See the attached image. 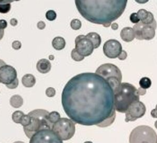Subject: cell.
<instances>
[{
  "mask_svg": "<svg viewBox=\"0 0 157 143\" xmlns=\"http://www.w3.org/2000/svg\"><path fill=\"white\" fill-rule=\"evenodd\" d=\"M151 81L148 77H142L139 80L140 87L142 88L147 89L151 87Z\"/></svg>",
  "mask_w": 157,
  "mask_h": 143,
  "instance_id": "obj_22",
  "label": "cell"
},
{
  "mask_svg": "<svg viewBox=\"0 0 157 143\" xmlns=\"http://www.w3.org/2000/svg\"><path fill=\"white\" fill-rule=\"evenodd\" d=\"M149 0H135V1L139 4H145Z\"/></svg>",
  "mask_w": 157,
  "mask_h": 143,
  "instance_id": "obj_39",
  "label": "cell"
},
{
  "mask_svg": "<svg viewBox=\"0 0 157 143\" xmlns=\"http://www.w3.org/2000/svg\"><path fill=\"white\" fill-rule=\"evenodd\" d=\"M82 26V23L78 19H73L71 21V27L74 30H78L80 29Z\"/></svg>",
  "mask_w": 157,
  "mask_h": 143,
  "instance_id": "obj_25",
  "label": "cell"
},
{
  "mask_svg": "<svg viewBox=\"0 0 157 143\" xmlns=\"http://www.w3.org/2000/svg\"><path fill=\"white\" fill-rule=\"evenodd\" d=\"M120 37L121 39L126 42H129L134 40L135 37L134 32L133 28L131 27H124L123 28L120 32Z\"/></svg>",
  "mask_w": 157,
  "mask_h": 143,
  "instance_id": "obj_13",
  "label": "cell"
},
{
  "mask_svg": "<svg viewBox=\"0 0 157 143\" xmlns=\"http://www.w3.org/2000/svg\"><path fill=\"white\" fill-rule=\"evenodd\" d=\"M122 50L121 43L115 39H109L103 45L104 54L109 58H118Z\"/></svg>",
  "mask_w": 157,
  "mask_h": 143,
  "instance_id": "obj_11",
  "label": "cell"
},
{
  "mask_svg": "<svg viewBox=\"0 0 157 143\" xmlns=\"http://www.w3.org/2000/svg\"><path fill=\"white\" fill-rule=\"evenodd\" d=\"M97 74L105 79L114 90L121 83L122 74L120 69L112 63H105L99 66L96 70Z\"/></svg>",
  "mask_w": 157,
  "mask_h": 143,
  "instance_id": "obj_4",
  "label": "cell"
},
{
  "mask_svg": "<svg viewBox=\"0 0 157 143\" xmlns=\"http://www.w3.org/2000/svg\"><path fill=\"white\" fill-rule=\"evenodd\" d=\"M84 143H93L91 141H86Z\"/></svg>",
  "mask_w": 157,
  "mask_h": 143,
  "instance_id": "obj_45",
  "label": "cell"
},
{
  "mask_svg": "<svg viewBox=\"0 0 157 143\" xmlns=\"http://www.w3.org/2000/svg\"><path fill=\"white\" fill-rule=\"evenodd\" d=\"M71 58H72L73 60L75 61H82L84 59V56L81 55L77 50L75 48H74L71 53Z\"/></svg>",
  "mask_w": 157,
  "mask_h": 143,
  "instance_id": "obj_23",
  "label": "cell"
},
{
  "mask_svg": "<svg viewBox=\"0 0 157 143\" xmlns=\"http://www.w3.org/2000/svg\"><path fill=\"white\" fill-rule=\"evenodd\" d=\"M45 17L49 21H53L56 18V12L53 10H48L45 14Z\"/></svg>",
  "mask_w": 157,
  "mask_h": 143,
  "instance_id": "obj_27",
  "label": "cell"
},
{
  "mask_svg": "<svg viewBox=\"0 0 157 143\" xmlns=\"http://www.w3.org/2000/svg\"><path fill=\"white\" fill-rule=\"evenodd\" d=\"M52 129L63 141L71 139L75 132V125L71 119L60 118L52 126Z\"/></svg>",
  "mask_w": 157,
  "mask_h": 143,
  "instance_id": "obj_6",
  "label": "cell"
},
{
  "mask_svg": "<svg viewBox=\"0 0 157 143\" xmlns=\"http://www.w3.org/2000/svg\"><path fill=\"white\" fill-rule=\"evenodd\" d=\"M5 64H6V63H5L2 60H1V59H0V68H1V66H2L5 65Z\"/></svg>",
  "mask_w": 157,
  "mask_h": 143,
  "instance_id": "obj_42",
  "label": "cell"
},
{
  "mask_svg": "<svg viewBox=\"0 0 157 143\" xmlns=\"http://www.w3.org/2000/svg\"><path fill=\"white\" fill-rule=\"evenodd\" d=\"M23 104V99L19 95H14L10 99V104L14 108H19Z\"/></svg>",
  "mask_w": 157,
  "mask_h": 143,
  "instance_id": "obj_18",
  "label": "cell"
},
{
  "mask_svg": "<svg viewBox=\"0 0 157 143\" xmlns=\"http://www.w3.org/2000/svg\"><path fill=\"white\" fill-rule=\"evenodd\" d=\"M146 112L145 104L140 101H136L132 104L125 112V122H133L143 117Z\"/></svg>",
  "mask_w": 157,
  "mask_h": 143,
  "instance_id": "obj_9",
  "label": "cell"
},
{
  "mask_svg": "<svg viewBox=\"0 0 157 143\" xmlns=\"http://www.w3.org/2000/svg\"><path fill=\"white\" fill-rule=\"evenodd\" d=\"M126 57H127V53L125 50H123L121 53L118 56V58L120 60H124L126 58Z\"/></svg>",
  "mask_w": 157,
  "mask_h": 143,
  "instance_id": "obj_32",
  "label": "cell"
},
{
  "mask_svg": "<svg viewBox=\"0 0 157 143\" xmlns=\"http://www.w3.org/2000/svg\"><path fill=\"white\" fill-rule=\"evenodd\" d=\"M130 21L134 24L138 23L140 21V19L137 13H132L129 17Z\"/></svg>",
  "mask_w": 157,
  "mask_h": 143,
  "instance_id": "obj_29",
  "label": "cell"
},
{
  "mask_svg": "<svg viewBox=\"0 0 157 143\" xmlns=\"http://www.w3.org/2000/svg\"><path fill=\"white\" fill-rule=\"evenodd\" d=\"M111 26H112V28L113 29H114V30L117 29L118 28V24L116 23H112V24L111 25Z\"/></svg>",
  "mask_w": 157,
  "mask_h": 143,
  "instance_id": "obj_40",
  "label": "cell"
},
{
  "mask_svg": "<svg viewBox=\"0 0 157 143\" xmlns=\"http://www.w3.org/2000/svg\"><path fill=\"white\" fill-rule=\"evenodd\" d=\"M137 92H138V94L140 95H144L145 93H146V89H144V88H142L141 87L137 89Z\"/></svg>",
  "mask_w": 157,
  "mask_h": 143,
  "instance_id": "obj_35",
  "label": "cell"
},
{
  "mask_svg": "<svg viewBox=\"0 0 157 143\" xmlns=\"http://www.w3.org/2000/svg\"><path fill=\"white\" fill-rule=\"evenodd\" d=\"M61 103L70 119L85 126H97L115 110L112 88L105 79L93 72L72 77L63 88Z\"/></svg>",
  "mask_w": 157,
  "mask_h": 143,
  "instance_id": "obj_1",
  "label": "cell"
},
{
  "mask_svg": "<svg viewBox=\"0 0 157 143\" xmlns=\"http://www.w3.org/2000/svg\"><path fill=\"white\" fill-rule=\"evenodd\" d=\"M56 94V90L53 87H48L45 90V95L49 98L53 97Z\"/></svg>",
  "mask_w": 157,
  "mask_h": 143,
  "instance_id": "obj_28",
  "label": "cell"
},
{
  "mask_svg": "<svg viewBox=\"0 0 157 143\" xmlns=\"http://www.w3.org/2000/svg\"><path fill=\"white\" fill-rule=\"evenodd\" d=\"M18 79L17 78L12 83L6 85V87H7L9 89H15L18 87Z\"/></svg>",
  "mask_w": 157,
  "mask_h": 143,
  "instance_id": "obj_30",
  "label": "cell"
},
{
  "mask_svg": "<svg viewBox=\"0 0 157 143\" xmlns=\"http://www.w3.org/2000/svg\"><path fill=\"white\" fill-rule=\"evenodd\" d=\"M128 0H75L78 12L87 21L109 27L124 12Z\"/></svg>",
  "mask_w": 157,
  "mask_h": 143,
  "instance_id": "obj_2",
  "label": "cell"
},
{
  "mask_svg": "<svg viewBox=\"0 0 157 143\" xmlns=\"http://www.w3.org/2000/svg\"><path fill=\"white\" fill-rule=\"evenodd\" d=\"M129 143H156L155 130L147 125H140L132 130L129 137Z\"/></svg>",
  "mask_w": 157,
  "mask_h": 143,
  "instance_id": "obj_5",
  "label": "cell"
},
{
  "mask_svg": "<svg viewBox=\"0 0 157 143\" xmlns=\"http://www.w3.org/2000/svg\"><path fill=\"white\" fill-rule=\"evenodd\" d=\"M156 143H157V142H156Z\"/></svg>",
  "mask_w": 157,
  "mask_h": 143,
  "instance_id": "obj_48",
  "label": "cell"
},
{
  "mask_svg": "<svg viewBox=\"0 0 157 143\" xmlns=\"http://www.w3.org/2000/svg\"><path fill=\"white\" fill-rule=\"evenodd\" d=\"M7 26V22L5 20H0V28L4 29Z\"/></svg>",
  "mask_w": 157,
  "mask_h": 143,
  "instance_id": "obj_33",
  "label": "cell"
},
{
  "mask_svg": "<svg viewBox=\"0 0 157 143\" xmlns=\"http://www.w3.org/2000/svg\"><path fill=\"white\" fill-rule=\"evenodd\" d=\"M115 116H116V114H115V111H113V112L112 113V114L111 115L110 117H109L108 118H107L106 120H105L104 122H102L100 124L98 125L97 126L99 127H102V128L110 126L114 122Z\"/></svg>",
  "mask_w": 157,
  "mask_h": 143,
  "instance_id": "obj_20",
  "label": "cell"
},
{
  "mask_svg": "<svg viewBox=\"0 0 157 143\" xmlns=\"http://www.w3.org/2000/svg\"><path fill=\"white\" fill-rule=\"evenodd\" d=\"M4 34V29H2L0 28V40H1Z\"/></svg>",
  "mask_w": 157,
  "mask_h": 143,
  "instance_id": "obj_41",
  "label": "cell"
},
{
  "mask_svg": "<svg viewBox=\"0 0 157 143\" xmlns=\"http://www.w3.org/2000/svg\"><path fill=\"white\" fill-rule=\"evenodd\" d=\"M86 37L91 41L92 42L94 48H98L101 43V38L99 34L95 32H91L86 35Z\"/></svg>",
  "mask_w": 157,
  "mask_h": 143,
  "instance_id": "obj_15",
  "label": "cell"
},
{
  "mask_svg": "<svg viewBox=\"0 0 157 143\" xmlns=\"http://www.w3.org/2000/svg\"><path fill=\"white\" fill-rule=\"evenodd\" d=\"M155 128L157 129V120L155 122Z\"/></svg>",
  "mask_w": 157,
  "mask_h": 143,
  "instance_id": "obj_44",
  "label": "cell"
},
{
  "mask_svg": "<svg viewBox=\"0 0 157 143\" xmlns=\"http://www.w3.org/2000/svg\"><path fill=\"white\" fill-rule=\"evenodd\" d=\"M52 65L50 62L45 58L39 60L36 64L37 70L42 74L48 73L50 71Z\"/></svg>",
  "mask_w": 157,
  "mask_h": 143,
  "instance_id": "obj_14",
  "label": "cell"
},
{
  "mask_svg": "<svg viewBox=\"0 0 157 143\" xmlns=\"http://www.w3.org/2000/svg\"><path fill=\"white\" fill-rule=\"evenodd\" d=\"M11 5L10 3L7 4H0V13L6 14L10 10Z\"/></svg>",
  "mask_w": 157,
  "mask_h": 143,
  "instance_id": "obj_26",
  "label": "cell"
},
{
  "mask_svg": "<svg viewBox=\"0 0 157 143\" xmlns=\"http://www.w3.org/2000/svg\"><path fill=\"white\" fill-rule=\"evenodd\" d=\"M75 48L84 57L91 55L94 49L91 41L85 35H78L76 37L75 39Z\"/></svg>",
  "mask_w": 157,
  "mask_h": 143,
  "instance_id": "obj_10",
  "label": "cell"
},
{
  "mask_svg": "<svg viewBox=\"0 0 157 143\" xmlns=\"http://www.w3.org/2000/svg\"><path fill=\"white\" fill-rule=\"evenodd\" d=\"M50 60H53V56H50Z\"/></svg>",
  "mask_w": 157,
  "mask_h": 143,
  "instance_id": "obj_46",
  "label": "cell"
},
{
  "mask_svg": "<svg viewBox=\"0 0 157 143\" xmlns=\"http://www.w3.org/2000/svg\"><path fill=\"white\" fill-rule=\"evenodd\" d=\"M135 37L138 40H151L155 36V29L151 25H145L139 21L133 26Z\"/></svg>",
  "mask_w": 157,
  "mask_h": 143,
  "instance_id": "obj_8",
  "label": "cell"
},
{
  "mask_svg": "<svg viewBox=\"0 0 157 143\" xmlns=\"http://www.w3.org/2000/svg\"><path fill=\"white\" fill-rule=\"evenodd\" d=\"M60 118H61V116H60L59 113L56 111H52L51 112H49L48 117H47L48 120L53 125L56 122H57L60 119Z\"/></svg>",
  "mask_w": 157,
  "mask_h": 143,
  "instance_id": "obj_19",
  "label": "cell"
},
{
  "mask_svg": "<svg viewBox=\"0 0 157 143\" xmlns=\"http://www.w3.org/2000/svg\"><path fill=\"white\" fill-rule=\"evenodd\" d=\"M29 143H63L52 129H42L36 132L31 138Z\"/></svg>",
  "mask_w": 157,
  "mask_h": 143,
  "instance_id": "obj_7",
  "label": "cell"
},
{
  "mask_svg": "<svg viewBox=\"0 0 157 143\" xmlns=\"http://www.w3.org/2000/svg\"><path fill=\"white\" fill-rule=\"evenodd\" d=\"M155 109H156V110H157V104H156V108H155Z\"/></svg>",
  "mask_w": 157,
  "mask_h": 143,
  "instance_id": "obj_47",
  "label": "cell"
},
{
  "mask_svg": "<svg viewBox=\"0 0 157 143\" xmlns=\"http://www.w3.org/2000/svg\"><path fill=\"white\" fill-rule=\"evenodd\" d=\"M17 78L16 69L10 65L5 64L0 68V83L7 85Z\"/></svg>",
  "mask_w": 157,
  "mask_h": 143,
  "instance_id": "obj_12",
  "label": "cell"
},
{
  "mask_svg": "<svg viewBox=\"0 0 157 143\" xmlns=\"http://www.w3.org/2000/svg\"><path fill=\"white\" fill-rule=\"evenodd\" d=\"M20 0H0V4H7L14 1H18Z\"/></svg>",
  "mask_w": 157,
  "mask_h": 143,
  "instance_id": "obj_36",
  "label": "cell"
},
{
  "mask_svg": "<svg viewBox=\"0 0 157 143\" xmlns=\"http://www.w3.org/2000/svg\"><path fill=\"white\" fill-rule=\"evenodd\" d=\"M53 47L56 50H63L66 46V41L63 37H55L52 42Z\"/></svg>",
  "mask_w": 157,
  "mask_h": 143,
  "instance_id": "obj_17",
  "label": "cell"
},
{
  "mask_svg": "<svg viewBox=\"0 0 157 143\" xmlns=\"http://www.w3.org/2000/svg\"><path fill=\"white\" fill-rule=\"evenodd\" d=\"M21 83L23 85L27 88L33 87L36 83V78L31 74H25L21 79Z\"/></svg>",
  "mask_w": 157,
  "mask_h": 143,
  "instance_id": "obj_16",
  "label": "cell"
},
{
  "mask_svg": "<svg viewBox=\"0 0 157 143\" xmlns=\"http://www.w3.org/2000/svg\"><path fill=\"white\" fill-rule=\"evenodd\" d=\"M13 143H25V142H23L22 141H15Z\"/></svg>",
  "mask_w": 157,
  "mask_h": 143,
  "instance_id": "obj_43",
  "label": "cell"
},
{
  "mask_svg": "<svg viewBox=\"0 0 157 143\" xmlns=\"http://www.w3.org/2000/svg\"><path fill=\"white\" fill-rule=\"evenodd\" d=\"M151 115L153 117V118H157V110L156 109H152V110L150 112Z\"/></svg>",
  "mask_w": 157,
  "mask_h": 143,
  "instance_id": "obj_37",
  "label": "cell"
},
{
  "mask_svg": "<svg viewBox=\"0 0 157 143\" xmlns=\"http://www.w3.org/2000/svg\"><path fill=\"white\" fill-rule=\"evenodd\" d=\"M10 25H12V26H16L17 25V23H18V21H17V20L15 19V18H12L11 20H10Z\"/></svg>",
  "mask_w": 157,
  "mask_h": 143,
  "instance_id": "obj_38",
  "label": "cell"
},
{
  "mask_svg": "<svg viewBox=\"0 0 157 143\" xmlns=\"http://www.w3.org/2000/svg\"><path fill=\"white\" fill-rule=\"evenodd\" d=\"M37 27L39 29H44L45 27V23L43 21H39L37 24Z\"/></svg>",
  "mask_w": 157,
  "mask_h": 143,
  "instance_id": "obj_34",
  "label": "cell"
},
{
  "mask_svg": "<svg viewBox=\"0 0 157 143\" xmlns=\"http://www.w3.org/2000/svg\"><path fill=\"white\" fill-rule=\"evenodd\" d=\"M12 47L15 50H19L21 48V44L18 41H14L12 44Z\"/></svg>",
  "mask_w": 157,
  "mask_h": 143,
  "instance_id": "obj_31",
  "label": "cell"
},
{
  "mask_svg": "<svg viewBox=\"0 0 157 143\" xmlns=\"http://www.w3.org/2000/svg\"><path fill=\"white\" fill-rule=\"evenodd\" d=\"M25 114L21 110H16L12 115V120L16 123H20Z\"/></svg>",
  "mask_w": 157,
  "mask_h": 143,
  "instance_id": "obj_21",
  "label": "cell"
},
{
  "mask_svg": "<svg viewBox=\"0 0 157 143\" xmlns=\"http://www.w3.org/2000/svg\"><path fill=\"white\" fill-rule=\"evenodd\" d=\"M31 122V117L29 115L27 114V115H24L21 120V122L20 124H21V126H23V127H25V126H28Z\"/></svg>",
  "mask_w": 157,
  "mask_h": 143,
  "instance_id": "obj_24",
  "label": "cell"
},
{
  "mask_svg": "<svg viewBox=\"0 0 157 143\" xmlns=\"http://www.w3.org/2000/svg\"><path fill=\"white\" fill-rule=\"evenodd\" d=\"M113 94L114 108L120 113H125L132 104L139 101L137 89L129 83H121L113 90Z\"/></svg>",
  "mask_w": 157,
  "mask_h": 143,
  "instance_id": "obj_3",
  "label": "cell"
}]
</instances>
